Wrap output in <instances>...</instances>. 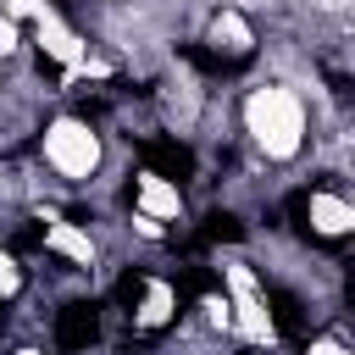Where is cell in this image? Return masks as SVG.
Instances as JSON below:
<instances>
[{
    "instance_id": "6da1fadb",
    "label": "cell",
    "mask_w": 355,
    "mask_h": 355,
    "mask_svg": "<svg viewBox=\"0 0 355 355\" xmlns=\"http://www.w3.org/2000/svg\"><path fill=\"white\" fill-rule=\"evenodd\" d=\"M239 133L261 166H294L316 144V94L288 78H261L239 94Z\"/></svg>"
},
{
    "instance_id": "7a4b0ae2",
    "label": "cell",
    "mask_w": 355,
    "mask_h": 355,
    "mask_svg": "<svg viewBox=\"0 0 355 355\" xmlns=\"http://www.w3.org/2000/svg\"><path fill=\"white\" fill-rule=\"evenodd\" d=\"M33 150H39V166L55 178V189H89L105 172V133L78 111L44 116Z\"/></svg>"
},
{
    "instance_id": "3957f363",
    "label": "cell",
    "mask_w": 355,
    "mask_h": 355,
    "mask_svg": "<svg viewBox=\"0 0 355 355\" xmlns=\"http://www.w3.org/2000/svg\"><path fill=\"white\" fill-rule=\"evenodd\" d=\"M216 283H222V300H227V316H233V338L250 344V349H277L283 327H277V305L266 294V272H255V261L227 250L216 261Z\"/></svg>"
},
{
    "instance_id": "277c9868",
    "label": "cell",
    "mask_w": 355,
    "mask_h": 355,
    "mask_svg": "<svg viewBox=\"0 0 355 355\" xmlns=\"http://www.w3.org/2000/svg\"><path fill=\"white\" fill-rule=\"evenodd\" d=\"M116 311L128 316V327L139 333V338H155V333H166L172 322H178V311H183V300H178V283L172 277H161V272H150V266H128L122 272V283H116Z\"/></svg>"
},
{
    "instance_id": "5b68a950",
    "label": "cell",
    "mask_w": 355,
    "mask_h": 355,
    "mask_svg": "<svg viewBox=\"0 0 355 355\" xmlns=\"http://www.w3.org/2000/svg\"><path fill=\"white\" fill-rule=\"evenodd\" d=\"M294 222H300V239H311V244H349L355 200L344 194L338 178H322V183L294 194Z\"/></svg>"
},
{
    "instance_id": "8992f818",
    "label": "cell",
    "mask_w": 355,
    "mask_h": 355,
    "mask_svg": "<svg viewBox=\"0 0 355 355\" xmlns=\"http://www.w3.org/2000/svg\"><path fill=\"white\" fill-rule=\"evenodd\" d=\"M200 44H205V61H216V67H244V61L261 55L255 17L233 11L227 0H216V6L200 17Z\"/></svg>"
},
{
    "instance_id": "52a82bcc",
    "label": "cell",
    "mask_w": 355,
    "mask_h": 355,
    "mask_svg": "<svg viewBox=\"0 0 355 355\" xmlns=\"http://www.w3.org/2000/svg\"><path fill=\"white\" fill-rule=\"evenodd\" d=\"M128 211H133V216H150V222H161V227H178V222L189 216V194H183V183L161 178V172H150V166H133V172H128Z\"/></svg>"
},
{
    "instance_id": "ba28073f",
    "label": "cell",
    "mask_w": 355,
    "mask_h": 355,
    "mask_svg": "<svg viewBox=\"0 0 355 355\" xmlns=\"http://www.w3.org/2000/svg\"><path fill=\"white\" fill-rule=\"evenodd\" d=\"M33 28V50H39V67H55V78L61 72H72V67H83V55L94 50L89 44V33L78 28V22H67L61 11H44L39 22H28Z\"/></svg>"
},
{
    "instance_id": "9c48e42d",
    "label": "cell",
    "mask_w": 355,
    "mask_h": 355,
    "mask_svg": "<svg viewBox=\"0 0 355 355\" xmlns=\"http://www.w3.org/2000/svg\"><path fill=\"white\" fill-rule=\"evenodd\" d=\"M39 250H44V255H55L61 266H72L78 277H94V272H100V244H94V233H89L83 222L61 216V211L39 227Z\"/></svg>"
},
{
    "instance_id": "30bf717a",
    "label": "cell",
    "mask_w": 355,
    "mask_h": 355,
    "mask_svg": "<svg viewBox=\"0 0 355 355\" xmlns=\"http://www.w3.org/2000/svg\"><path fill=\"white\" fill-rule=\"evenodd\" d=\"M100 344V305L94 300H72L55 311V355H89Z\"/></svg>"
},
{
    "instance_id": "8fae6325",
    "label": "cell",
    "mask_w": 355,
    "mask_h": 355,
    "mask_svg": "<svg viewBox=\"0 0 355 355\" xmlns=\"http://www.w3.org/2000/svg\"><path fill=\"white\" fill-rule=\"evenodd\" d=\"M22 288H28V266L11 255V244H0V305H11Z\"/></svg>"
},
{
    "instance_id": "7c38bea8",
    "label": "cell",
    "mask_w": 355,
    "mask_h": 355,
    "mask_svg": "<svg viewBox=\"0 0 355 355\" xmlns=\"http://www.w3.org/2000/svg\"><path fill=\"white\" fill-rule=\"evenodd\" d=\"M300 355H355V349H349V338H344V327H327V333H311Z\"/></svg>"
},
{
    "instance_id": "4fadbf2b",
    "label": "cell",
    "mask_w": 355,
    "mask_h": 355,
    "mask_svg": "<svg viewBox=\"0 0 355 355\" xmlns=\"http://www.w3.org/2000/svg\"><path fill=\"white\" fill-rule=\"evenodd\" d=\"M44 11H55V6H50V0H0V17H11L17 28H22V22H39Z\"/></svg>"
},
{
    "instance_id": "5bb4252c",
    "label": "cell",
    "mask_w": 355,
    "mask_h": 355,
    "mask_svg": "<svg viewBox=\"0 0 355 355\" xmlns=\"http://www.w3.org/2000/svg\"><path fill=\"white\" fill-rule=\"evenodd\" d=\"M11 355H55V349H44V344H17Z\"/></svg>"
}]
</instances>
